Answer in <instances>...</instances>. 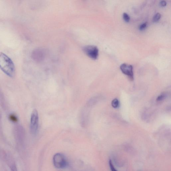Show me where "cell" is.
Returning a JSON list of instances; mask_svg holds the SVG:
<instances>
[{
    "label": "cell",
    "mask_w": 171,
    "mask_h": 171,
    "mask_svg": "<svg viewBox=\"0 0 171 171\" xmlns=\"http://www.w3.org/2000/svg\"><path fill=\"white\" fill-rule=\"evenodd\" d=\"M111 105L114 108H118L120 105V102H119L118 99H113L111 103Z\"/></svg>",
    "instance_id": "cell-6"
},
{
    "label": "cell",
    "mask_w": 171,
    "mask_h": 171,
    "mask_svg": "<svg viewBox=\"0 0 171 171\" xmlns=\"http://www.w3.org/2000/svg\"><path fill=\"white\" fill-rule=\"evenodd\" d=\"M166 97V95L164 94H162L159 96H158L157 97L156 100L157 101L159 102L163 101V100H164L165 99Z\"/></svg>",
    "instance_id": "cell-9"
},
{
    "label": "cell",
    "mask_w": 171,
    "mask_h": 171,
    "mask_svg": "<svg viewBox=\"0 0 171 171\" xmlns=\"http://www.w3.org/2000/svg\"><path fill=\"white\" fill-rule=\"evenodd\" d=\"M109 165L110 167V170L111 171H118L115 168L114 165L113 164L112 161L111 160L109 161Z\"/></svg>",
    "instance_id": "cell-10"
},
{
    "label": "cell",
    "mask_w": 171,
    "mask_h": 171,
    "mask_svg": "<svg viewBox=\"0 0 171 171\" xmlns=\"http://www.w3.org/2000/svg\"><path fill=\"white\" fill-rule=\"evenodd\" d=\"M160 4L161 6L164 7L166 6V2L165 1H161Z\"/></svg>",
    "instance_id": "cell-12"
},
{
    "label": "cell",
    "mask_w": 171,
    "mask_h": 171,
    "mask_svg": "<svg viewBox=\"0 0 171 171\" xmlns=\"http://www.w3.org/2000/svg\"><path fill=\"white\" fill-rule=\"evenodd\" d=\"M161 16V15L160 13H156L153 17V22H158V21L160 20Z\"/></svg>",
    "instance_id": "cell-7"
},
{
    "label": "cell",
    "mask_w": 171,
    "mask_h": 171,
    "mask_svg": "<svg viewBox=\"0 0 171 171\" xmlns=\"http://www.w3.org/2000/svg\"><path fill=\"white\" fill-rule=\"evenodd\" d=\"M83 50L86 55L90 58L97 59L98 57L99 50L97 47L94 46H87L83 48Z\"/></svg>",
    "instance_id": "cell-4"
},
{
    "label": "cell",
    "mask_w": 171,
    "mask_h": 171,
    "mask_svg": "<svg viewBox=\"0 0 171 171\" xmlns=\"http://www.w3.org/2000/svg\"><path fill=\"white\" fill-rule=\"evenodd\" d=\"M39 117L38 111L36 109L32 111L31 115L30 129V132L32 134H36L37 132Z\"/></svg>",
    "instance_id": "cell-3"
},
{
    "label": "cell",
    "mask_w": 171,
    "mask_h": 171,
    "mask_svg": "<svg viewBox=\"0 0 171 171\" xmlns=\"http://www.w3.org/2000/svg\"><path fill=\"white\" fill-rule=\"evenodd\" d=\"M147 22H145L143 23V24H141L139 26V30H142L145 29L147 27Z\"/></svg>",
    "instance_id": "cell-11"
},
{
    "label": "cell",
    "mask_w": 171,
    "mask_h": 171,
    "mask_svg": "<svg viewBox=\"0 0 171 171\" xmlns=\"http://www.w3.org/2000/svg\"><path fill=\"white\" fill-rule=\"evenodd\" d=\"M0 69L7 76L13 77L15 75L14 63L10 57L3 53H0Z\"/></svg>",
    "instance_id": "cell-1"
},
{
    "label": "cell",
    "mask_w": 171,
    "mask_h": 171,
    "mask_svg": "<svg viewBox=\"0 0 171 171\" xmlns=\"http://www.w3.org/2000/svg\"><path fill=\"white\" fill-rule=\"evenodd\" d=\"M53 161L54 166L57 168H64L68 166L66 158L61 153H57L55 154L53 157Z\"/></svg>",
    "instance_id": "cell-2"
},
{
    "label": "cell",
    "mask_w": 171,
    "mask_h": 171,
    "mask_svg": "<svg viewBox=\"0 0 171 171\" xmlns=\"http://www.w3.org/2000/svg\"><path fill=\"white\" fill-rule=\"evenodd\" d=\"M123 18L124 20L126 22H129L130 20V18L127 13H124L123 14Z\"/></svg>",
    "instance_id": "cell-8"
},
{
    "label": "cell",
    "mask_w": 171,
    "mask_h": 171,
    "mask_svg": "<svg viewBox=\"0 0 171 171\" xmlns=\"http://www.w3.org/2000/svg\"><path fill=\"white\" fill-rule=\"evenodd\" d=\"M120 69L123 73L129 77L131 80L133 79V67L131 65L124 63L121 65Z\"/></svg>",
    "instance_id": "cell-5"
}]
</instances>
